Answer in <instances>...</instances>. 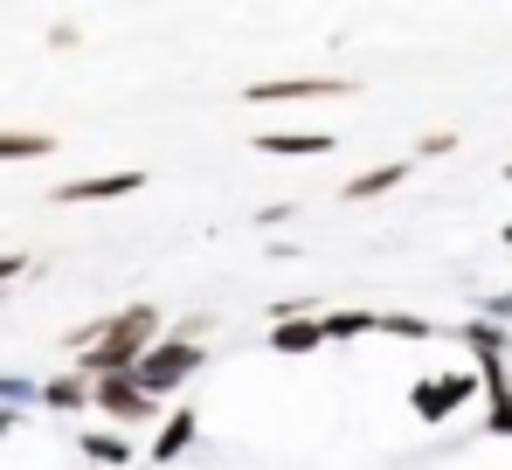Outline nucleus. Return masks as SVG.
<instances>
[{
    "label": "nucleus",
    "mask_w": 512,
    "mask_h": 470,
    "mask_svg": "<svg viewBox=\"0 0 512 470\" xmlns=\"http://www.w3.org/2000/svg\"><path fill=\"white\" fill-rule=\"evenodd\" d=\"M160 346V312L153 305H125V312L97 318V339L84 353V381H104V374H139V360Z\"/></svg>",
    "instance_id": "obj_1"
},
{
    "label": "nucleus",
    "mask_w": 512,
    "mask_h": 470,
    "mask_svg": "<svg viewBox=\"0 0 512 470\" xmlns=\"http://www.w3.org/2000/svg\"><path fill=\"white\" fill-rule=\"evenodd\" d=\"M201 360H208V353H201L194 339H173V332H167V339L139 360V388L153 394V401H167L180 381H194V374H201Z\"/></svg>",
    "instance_id": "obj_2"
},
{
    "label": "nucleus",
    "mask_w": 512,
    "mask_h": 470,
    "mask_svg": "<svg viewBox=\"0 0 512 470\" xmlns=\"http://www.w3.org/2000/svg\"><path fill=\"white\" fill-rule=\"evenodd\" d=\"M90 408H97L111 429H139V422L160 415V401L139 388V374H104V381H90Z\"/></svg>",
    "instance_id": "obj_3"
},
{
    "label": "nucleus",
    "mask_w": 512,
    "mask_h": 470,
    "mask_svg": "<svg viewBox=\"0 0 512 470\" xmlns=\"http://www.w3.org/2000/svg\"><path fill=\"white\" fill-rule=\"evenodd\" d=\"M471 394H478V374H429V381L409 388V408H416V422H443V415H457Z\"/></svg>",
    "instance_id": "obj_4"
},
{
    "label": "nucleus",
    "mask_w": 512,
    "mask_h": 470,
    "mask_svg": "<svg viewBox=\"0 0 512 470\" xmlns=\"http://www.w3.org/2000/svg\"><path fill=\"white\" fill-rule=\"evenodd\" d=\"M146 187V173L139 166H125V173H84V180H63L56 187V208H84V201H125V194H139Z\"/></svg>",
    "instance_id": "obj_5"
},
{
    "label": "nucleus",
    "mask_w": 512,
    "mask_h": 470,
    "mask_svg": "<svg viewBox=\"0 0 512 470\" xmlns=\"http://www.w3.org/2000/svg\"><path fill=\"white\" fill-rule=\"evenodd\" d=\"M346 90H353L346 77H263L243 97L250 104H298V97H346Z\"/></svg>",
    "instance_id": "obj_6"
},
{
    "label": "nucleus",
    "mask_w": 512,
    "mask_h": 470,
    "mask_svg": "<svg viewBox=\"0 0 512 470\" xmlns=\"http://www.w3.org/2000/svg\"><path fill=\"white\" fill-rule=\"evenodd\" d=\"M478 388H485V429L512 443V374H506V360H499V353H492V360H478Z\"/></svg>",
    "instance_id": "obj_7"
},
{
    "label": "nucleus",
    "mask_w": 512,
    "mask_h": 470,
    "mask_svg": "<svg viewBox=\"0 0 512 470\" xmlns=\"http://www.w3.org/2000/svg\"><path fill=\"white\" fill-rule=\"evenodd\" d=\"M263 346H270V353H284V360H305V353H319V346H326V325H319V318H270Z\"/></svg>",
    "instance_id": "obj_8"
},
{
    "label": "nucleus",
    "mask_w": 512,
    "mask_h": 470,
    "mask_svg": "<svg viewBox=\"0 0 512 470\" xmlns=\"http://www.w3.org/2000/svg\"><path fill=\"white\" fill-rule=\"evenodd\" d=\"M194 436H201V415H194V408H173L167 422H160V436H153V470H167L173 457H187Z\"/></svg>",
    "instance_id": "obj_9"
},
{
    "label": "nucleus",
    "mask_w": 512,
    "mask_h": 470,
    "mask_svg": "<svg viewBox=\"0 0 512 470\" xmlns=\"http://www.w3.org/2000/svg\"><path fill=\"white\" fill-rule=\"evenodd\" d=\"M256 153H270V159H319V153H333V132H256Z\"/></svg>",
    "instance_id": "obj_10"
},
{
    "label": "nucleus",
    "mask_w": 512,
    "mask_h": 470,
    "mask_svg": "<svg viewBox=\"0 0 512 470\" xmlns=\"http://www.w3.org/2000/svg\"><path fill=\"white\" fill-rule=\"evenodd\" d=\"M319 325H326V346H333V339H367V332H381V318L374 312H360V305H333V312H319Z\"/></svg>",
    "instance_id": "obj_11"
},
{
    "label": "nucleus",
    "mask_w": 512,
    "mask_h": 470,
    "mask_svg": "<svg viewBox=\"0 0 512 470\" xmlns=\"http://www.w3.org/2000/svg\"><path fill=\"white\" fill-rule=\"evenodd\" d=\"M409 180V159H388V166H374V173H353L346 180V201H374V194H388V187H402Z\"/></svg>",
    "instance_id": "obj_12"
},
{
    "label": "nucleus",
    "mask_w": 512,
    "mask_h": 470,
    "mask_svg": "<svg viewBox=\"0 0 512 470\" xmlns=\"http://www.w3.org/2000/svg\"><path fill=\"white\" fill-rule=\"evenodd\" d=\"M42 408H56V415L90 408V381H84V374H56V381H42Z\"/></svg>",
    "instance_id": "obj_13"
},
{
    "label": "nucleus",
    "mask_w": 512,
    "mask_h": 470,
    "mask_svg": "<svg viewBox=\"0 0 512 470\" xmlns=\"http://www.w3.org/2000/svg\"><path fill=\"white\" fill-rule=\"evenodd\" d=\"M84 457H90V470H125L132 464V443L118 429H97V436H84Z\"/></svg>",
    "instance_id": "obj_14"
},
{
    "label": "nucleus",
    "mask_w": 512,
    "mask_h": 470,
    "mask_svg": "<svg viewBox=\"0 0 512 470\" xmlns=\"http://www.w3.org/2000/svg\"><path fill=\"white\" fill-rule=\"evenodd\" d=\"M457 339H464L478 360H492V353L506 360V325H492V318H471V325H457Z\"/></svg>",
    "instance_id": "obj_15"
},
{
    "label": "nucleus",
    "mask_w": 512,
    "mask_h": 470,
    "mask_svg": "<svg viewBox=\"0 0 512 470\" xmlns=\"http://www.w3.org/2000/svg\"><path fill=\"white\" fill-rule=\"evenodd\" d=\"M56 139L49 132H0V159H49Z\"/></svg>",
    "instance_id": "obj_16"
},
{
    "label": "nucleus",
    "mask_w": 512,
    "mask_h": 470,
    "mask_svg": "<svg viewBox=\"0 0 512 470\" xmlns=\"http://www.w3.org/2000/svg\"><path fill=\"white\" fill-rule=\"evenodd\" d=\"M381 332H388V339H436V325L416 318V312H388V318H381Z\"/></svg>",
    "instance_id": "obj_17"
},
{
    "label": "nucleus",
    "mask_w": 512,
    "mask_h": 470,
    "mask_svg": "<svg viewBox=\"0 0 512 470\" xmlns=\"http://www.w3.org/2000/svg\"><path fill=\"white\" fill-rule=\"evenodd\" d=\"M21 401H42V388H35V381H7V374H0V408H21Z\"/></svg>",
    "instance_id": "obj_18"
},
{
    "label": "nucleus",
    "mask_w": 512,
    "mask_h": 470,
    "mask_svg": "<svg viewBox=\"0 0 512 470\" xmlns=\"http://www.w3.org/2000/svg\"><path fill=\"white\" fill-rule=\"evenodd\" d=\"M284 215H291V201H270V208H256V229H284Z\"/></svg>",
    "instance_id": "obj_19"
},
{
    "label": "nucleus",
    "mask_w": 512,
    "mask_h": 470,
    "mask_svg": "<svg viewBox=\"0 0 512 470\" xmlns=\"http://www.w3.org/2000/svg\"><path fill=\"white\" fill-rule=\"evenodd\" d=\"M485 318H492V325H499V318H512V291H492V298H485Z\"/></svg>",
    "instance_id": "obj_20"
},
{
    "label": "nucleus",
    "mask_w": 512,
    "mask_h": 470,
    "mask_svg": "<svg viewBox=\"0 0 512 470\" xmlns=\"http://www.w3.org/2000/svg\"><path fill=\"white\" fill-rule=\"evenodd\" d=\"M21 270H28V256H0V284H14Z\"/></svg>",
    "instance_id": "obj_21"
},
{
    "label": "nucleus",
    "mask_w": 512,
    "mask_h": 470,
    "mask_svg": "<svg viewBox=\"0 0 512 470\" xmlns=\"http://www.w3.org/2000/svg\"><path fill=\"white\" fill-rule=\"evenodd\" d=\"M506 180H512V159H506Z\"/></svg>",
    "instance_id": "obj_22"
}]
</instances>
